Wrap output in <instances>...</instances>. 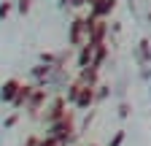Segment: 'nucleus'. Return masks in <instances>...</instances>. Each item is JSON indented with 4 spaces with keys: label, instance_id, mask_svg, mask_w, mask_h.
<instances>
[{
    "label": "nucleus",
    "instance_id": "nucleus-1",
    "mask_svg": "<svg viewBox=\"0 0 151 146\" xmlns=\"http://www.w3.org/2000/svg\"><path fill=\"white\" fill-rule=\"evenodd\" d=\"M46 135H54V138H60L65 141L68 146L78 138V130H76V124H73V114L62 116L60 122H54V124H46Z\"/></svg>",
    "mask_w": 151,
    "mask_h": 146
},
{
    "label": "nucleus",
    "instance_id": "nucleus-2",
    "mask_svg": "<svg viewBox=\"0 0 151 146\" xmlns=\"http://www.w3.org/2000/svg\"><path fill=\"white\" fill-rule=\"evenodd\" d=\"M68 100H65V95H57V98H49V103H46V108H43V114H41V122L43 124H54V122H60L62 116H68L70 111H68Z\"/></svg>",
    "mask_w": 151,
    "mask_h": 146
},
{
    "label": "nucleus",
    "instance_id": "nucleus-3",
    "mask_svg": "<svg viewBox=\"0 0 151 146\" xmlns=\"http://www.w3.org/2000/svg\"><path fill=\"white\" fill-rule=\"evenodd\" d=\"M46 103H49V92H46V87L35 84L32 95H30V100H27V106H24V111H27L30 116H38V119H41V114H43Z\"/></svg>",
    "mask_w": 151,
    "mask_h": 146
},
{
    "label": "nucleus",
    "instance_id": "nucleus-4",
    "mask_svg": "<svg viewBox=\"0 0 151 146\" xmlns=\"http://www.w3.org/2000/svg\"><path fill=\"white\" fill-rule=\"evenodd\" d=\"M89 41V35H86V22H84V16H76V19L68 25V43L73 49H78Z\"/></svg>",
    "mask_w": 151,
    "mask_h": 146
},
{
    "label": "nucleus",
    "instance_id": "nucleus-5",
    "mask_svg": "<svg viewBox=\"0 0 151 146\" xmlns=\"http://www.w3.org/2000/svg\"><path fill=\"white\" fill-rule=\"evenodd\" d=\"M94 103H97V84H84L78 98H76L73 108H78V111H86V108H92Z\"/></svg>",
    "mask_w": 151,
    "mask_h": 146
},
{
    "label": "nucleus",
    "instance_id": "nucleus-6",
    "mask_svg": "<svg viewBox=\"0 0 151 146\" xmlns=\"http://www.w3.org/2000/svg\"><path fill=\"white\" fill-rule=\"evenodd\" d=\"M116 8V0H92L89 3V14L97 16V19H108Z\"/></svg>",
    "mask_w": 151,
    "mask_h": 146
},
{
    "label": "nucleus",
    "instance_id": "nucleus-7",
    "mask_svg": "<svg viewBox=\"0 0 151 146\" xmlns=\"http://www.w3.org/2000/svg\"><path fill=\"white\" fill-rule=\"evenodd\" d=\"M92 60H94V41H86L84 46H78L76 65H78V68H86V65H92Z\"/></svg>",
    "mask_w": 151,
    "mask_h": 146
},
{
    "label": "nucleus",
    "instance_id": "nucleus-8",
    "mask_svg": "<svg viewBox=\"0 0 151 146\" xmlns=\"http://www.w3.org/2000/svg\"><path fill=\"white\" fill-rule=\"evenodd\" d=\"M19 87H22V81H16V79L3 81V87H0V100H3V103H14V98H16V92H19Z\"/></svg>",
    "mask_w": 151,
    "mask_h": 146
},
{
    "label": "nucleus",
    "instance_id": "nucleus-9",
    "mask_svg": "<svg viewBox=\"0 0 151 146\" xmlns=\"http://www.w3.org/2000/svg\"><path fill=\"white\" fill-rule=\"evenodd\" d=\"M76 79H81L84 84H97V79H100V68H97V65L78 68V76H76Z\"/></svg>",
    "mask_w": 151,
    "mask_h": 146
},
{
    "label": "nucleus",
    "instance_id": "nucleus-10",
    "mask_svg": "<svg viewBox=\"0 0 151 146\" xmlns=\"http://www.w3.org/2000/svg\"><path fill=\"white\" fill-rule=\"evenodd\" d=\"M32 84H22V87H19V92H16V98H14V108H22V106H27V100H30V95H32Z\"/></svg>",
    "mask_w": 151,
    "mask_h": 146
},
{
    "label": "nucleus",
    "instance_id": "nucleus-11",
    "mask_svg": "<svg viewBox=\"0 0 151 146\" xmlns=\"http://www.w3.org/2000/svg\"><path fill=\"white\" fill-rule=\"evenodd\" d=\"M81 87H84V81L81 79H76V81H70L68 87H65V100L73 106L76 103V98H78V92H81Z\"/></svg>",
    "mask_w": 151,
    "mask_h": 146
},
{
    "label": "nucleus",
    "instance_id": "nucleus-12",
    "mask_svg": "<svg viewBox=\"0 0 151 146\" xmlns=\"http://www.w3.org/2000/svg\"><path fill=\"white\" fill-rule=\"evenodd\" d=\"M38 146H68V143L60 141V138H54V135H43L41 141H38Z\"/></svg>",
    "mask_w": 151,
    "mask_h": 146
},
{
    "label": "nucleus",
    "instance_id": "nucleus-13",
    "mask_svg": "<svg viewBox=\"0 0 151 146\" xmlns=\"http://www.w3.org/2000/svg\"><path fill=\"white\" fill-rule=\"evenodd\" d=\"M138 57H140V62H148V41H140V49H138Z\"/></svg>",
    "mask_w": 151,
    "mask_h": 146
},
{
    "label": "nucleus",
    "instance_id": "nucleus-14",
    "mask_svg": "<svg viewBox=\"0 0 151 146\" xmlns=\"http://www.w3.org/2000/svg\"><path fill=\"white\" fill-rule=\"evenodd\" d=\"M30 3L32 0H16V11L19 14H30Z\"/></svg>",
    "mask_w": 151,
    "mask_h": 146
},
{
    "label": "nucleus",
    "instance_id": "nucleus-15",
    "mask_svg": "<svg viewBox=\"0 0 151 146\" xmlns=\"http://www.w3.org/2000/svg\"><path fill=\"white\" fill-rule=\"evenodd\" d=\"M105 98H108V87H105V84H97V103L105 100Z\"/></svg>",
    "mask_w": 151,
    "mask_h": 146
},
{
    "label": "nucleus",
    "instance_id": "nucleus-16",
    "mask_svg": "<svg viewBox=\"0 0 151 146\" xmlns=\"http://www.w3.org/2000/svg\"><path fill=\"white\" fill-rule=\"evenodd\" d=\"M122 143H124V133H122V130H119V133H116V135H113V141H111V143H108V146H122Z\"/></svg>",
    "mask_w": 151,
    "mask_h": 146
},
{
    "label": "nucleus",
    "instance_id": "nucleus-17",
    "mask_svg": "<svg viewBox=\"0 0 151 146\" xmlns=\"http://www.w3.org/2000/svg\"><path fill=\"white\" fill-rule=\"evenodd\" d=\"M11 14V3H0V19H6Z\"/></svg>",
    "mask_w": 151,
    "mask_h": 146
},
{
    "label": "nucleus",
    "instance_id": "nucleus-18",
    "mask_svg": "<svg viewBox=\"0 0 151 146\" xmlns=\"http://www.w3.org/2000/svg\"><path fill=\"white\" fill-rule=\"evenodd\" d=\"M38 141H41V138H38V135H30V138H27V141H24L22 146H38Z\"/></svg>",
    "mask_w": 151,
    "mask_h": 146
},
{
    "label": "nucleus",
    "instance_id": "nucleus-19",
    "mask_svg": "<svg viewBox=\"0 0 151 146\" xmlns=\"http://www.w3.org/2000/svg\"><path fill=\"white\" fill-rule=\"evenodd\" d=\"M86 146H100V143H86Z\"/></svg>",
    "mask_w": 151,
    "mask_h": 146
}]
</instances>
